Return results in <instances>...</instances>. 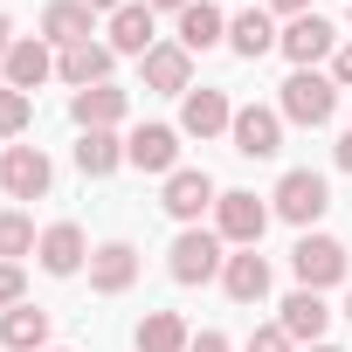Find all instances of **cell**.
<instances>
[{
    "label": "cell",
    "mask_w": 352,
    "mask_h": 352,
    "mask_svg": "<svg viewBox=\"0 0 352 352\" xmlns=\"http://www.w3.org/2000/svg\"><path fill=\"white\" fill-rule=\"evenodd\" d=\"M263 228H270V208H263L256 194H221V201H214V235H221V242L256 249Z\"/></svg>",
    "instance_id": "cell-5"
},
{
    "label": "cell",
    "mask_w": 352,
    "mask_h": 352,
    "mask_svg": "<svg viewBox=\"0 0 352 352\" xmlns=\"http://www.w3.org/2000/svg\"><path fill=\"white\" fill-rule=\"evenodd\" d=\"M221 283H228L235 304H263V297H270V263H263L256 249H242V256L221 263Z\"/></svg>",
    "instance_id": "cell-20"
},
{
    "label": "cell",
    "mask_w": 352,
    "mask_h": 352,
    "mask_svg": "<svg viewBox=\"0 0 352 352\" xmlns=\"http://www.w3.org/2000/svg\"><path fill=\"white\" fill-rule=\"evenodd\" d=\"M35 256H42V270H49V276H76L90 249H83V228H76V221H56V228H42Z\"/></svg>",
    "instance_id": "cell-15"
},
{
    "label": "cell",
    "mask_w": 352,
    "mask_h": 352,
    "mask_svg": "<svg viewBox=\"0 0 352 352\" xmlns=\"http://www.w3.org/2000/svg\"><path fill=\"white\" fill-rule=\"evenodd\" d=\"M90 35H97V8H83V0H56L42 14V42H56V49H76Z\"/></svg>",
    "instance_id": "cell-17"
},
{
    "label": "cell",
    "mask_w": 352,
    "mask_h": 352,
    "mask_svg": "<svg viewBox=\"0 0 352 352\" xmlns=\"http://www.w3.org/2000/svg\"><path fill=\"white\" fill-rule=\"evenodd\" d=\"M221 263H228V256H221V235H208V228H187L180 242L166 249V270H173V283H208Z\"/></svg>",
    "instance_id": "cell-4"
},
{
    "label": "cell",
    "mask_w": 352,
    "mask_h": 352,
    "mask_svg": "<svg viewBox=\"0 0 352 352\" xmlns=\"http://www.w3.org/2000/svg\"><path fill=\"white\" fill-rule=\"evenodd\" d=\"M235 124V104L221 97V90H187V104H180V131L187 138H214V131H228Z\"/></svg>",
    "instance_id": "cell-14"
},
{
    "label": "cell",
    "mask_w": 352,
    "mask_h": 352,
    "mask_svg": "<svg viewBox=\"0 0 352 352\" xmlns=\"http://www.w3.org/2000/svg\"><path fill=\"white\" fill-rule=\"evenodd\" d=\"M145 90H159V97H187V90H194V56H187L180 42H159V49L145 56Z\"/></svg>",
    "instance_id": "cell-10"
},
{
    "label": "cell",
    "mask_w": 352,
    "mask_h": 352,
    "mask_svg": "<svg viewBox=\"0 0 352 352\" xmlns=\"http://www.w3.org/2000/svg\"><path fill=\"white\" fill-rule=\"evenodd\" d=\"M187 352H228V338H221V331H201V338H194Z\"/></svg>",
    "instance_id": "cell-32"
},
{
    "label": "cell",
    "mask_w": 352,
    "mask_h": 352,
    "mask_svg": "<svg viewBox=\"0 0 352 352\" xmlns=\"http://www.w3.org/2000/svg\"><path fill=\"white\" fill-rule=\"evenodd\" d=\"M276 42H283V35H276V21H270L263 8H249V14H235V21H228V49H235V56H249V63H256V56H270Z\"/></svg>",
    "instance_id": "cell-21"
},
{
    "label": "cell",
    "mask_w": 352,
    "mask_h": 352,
    "mask_svg": "<svg viewBox=\"0 0 352 352\" xmlns=\"http://www.w3.org/2000/svg\"><path fill=\"white\" fill-rule=\"evenodd\" d=\"M131 283H138V249H131V242H104V249H90V290L118 297V290H131Z\"/></svg>",
    "instance_id": "cell-13"
},
{
    "label": "cell",
    "mask_w": 352,
    "mask_h": 352,
    "mask_svg": "<svg viewBox=\"0 0 352 352\" xmlns=\"http://www.w3.org/2000/svg\"><path fill=\"white\" fill-rule=\"evenodd\" d=\"M345 318H352V297H345Z\"/></svg>",
    "instance_id": "cell-39"
},
{
    "label": "cell",
    "mask_w": 352,
    "mask_h": 352,
    "mask_svg": "<svg viewBox=\"0 0 352 352\" xmlns=\"http://www.w3.org/2000/svg\"><path fill=\"white\" fill-rule=\"evenodd\" d=\"M124 159L138 173H173V159H180V131H173V124H138L124 138Z\"/></svg>",
    "instance_id": "cell-11"
},
{
    "label": "cell",
    "mask_w": 352,
    "mask_h": 352,
    "mask_svg": "<svg viewBox=\"0 0 352 352\" xmlns=\"http://www.w3.org/2000/svg\"><path fill=\"white\" fill-rule=\"evenodd\" d=\"M83 8H104V14H118V8H131V0H83Z\"/></svg>",
    "instance_id": "cell-37"
},
{
    "label": "cell",
    "mask_w": 352,
    "mask_h": 352,
    "mask_svg": "<svg viewBox=\"0 0 352 352\" xmlns=\"http://www.w3.org/2000/svg\"><path fill=\"white\" fill-rule=\"evenodd\" d=\"M187 345H194V331H187L180 311H152L138 324V352H187Z\"/></svg>",
    "instance_id": "cell-24"
},
{
    "label": "cell",
    "mask_w": 352,
    "mask_h": 352,
    "mask_svg": "<svg viewBox=\"0 0 352 352\" xmlns=\"http://www.w3.org/2000/svg\"><path fill=\"white\" fill-rule=\"evenodd\" d=\"M49 352H69V345H49Z\"/></svg>",
    "instance_id": "cell-40"
},
{
    "label": "cell",
    "mask_w": 352,
    "mask_h": 352,
    "mask_svg": "<svg viewBox=\"0 0 352 352\" xmlns=\"http://www.w3.org/2000/svg\"><path fill=\"white\" fill-rule=\"evenodd\" d=\"M276 111H283L290 124H331V111H338V83L318 76V69H297V76L283 83Z\"/></svg>",
    "instance_id": "cell-1"
},
{
    "label": "cell",
    "mask_w": 352,
    "mask_h": 352,
    "mask_svg": "<svg viewBox=\"0 0 352 352\" xmlns=\"http://www.w3.org/2000/svg\"><path fill=\"white\" fill-rule=\"evenodd\" d=\"M270 8H276V14H290V21H297V14H311V0H270Z\"/></svg>",
    "instance_id": "cell-34"
},
{
    "label": "cell",
    "mask_w": 352,
    "mask_h": 352,
    "mask_svg": "<svg viewBox=\"0 0 352 352\" xmlns=\"http://www.w3.org/2000/svg\"><path fill=\"white\" fill-rule=\"evenodd\" d=\"M118 159H124V145H118L111 131H83V138H76V166L90 173V180H104V173H118Z\"/></svg>",
    "instance_id": "cell-26"
},
{
    "label": "cell",
    "mask_w": 352,
    "mask_h": 352,
    "mask_svg": "<svg viewBox=\"0 0 352 352\" xmlns=\"http://www.w3.org/2000/svg\"><path fill=\"white\" fill-rule=\"evenodd\" d=\"M311 352H338V345H311Z\"/></svg>",
    "instance_id": "cell-38"
},
{
    "label": "cell",
    "mask_w": 352,
    "mask_h": 352,
    "mask_svg": "<svg viewBox=\"0 0 352 352\" xmlns=\"http://www.w3.org/2000/svg\"><path fill=\"white\" fill-rule=\"evenodd\" d=\"M221 35H228V21H221V8H208V0H194V8L180 14V49H187V56L214 49Z\"/></svg>",
    "instance_id": "cell-25"
},
{
    "label": "cell",
    "mask_w": 352,
    "mask_h": 352,
    "mask_svg": "<svg viewBox=\"0 0 352 352\" xmlns=\"http://www.w3.org/2000/svg\"><path fill=\"white\" fill-rule=\"evenodd\" d=\"M331 83H352V42H345V49L331 56Z\"/></svg>",
    "instance_id": "cell-31"
},
{
    "label": "cell",
    "mask_w": 352,
    "mask_h": 352,
    "mask_svg": "<svg viewBox=\"0 0 352 352\" xmlns=\"http://www.w3.org/2000/svg\"><path fill=\"white\" fill-rule=\"evenodd\" d=\"M111 49H118V56H138V63L159 49V42H152V8H145V0H131V8L111 14Z\"/></svg>",
    "instance_id": "cell-19"
},
{
    "label": "cell",
    "mask_w": 352,
    "mask_h": 352,
    "mask_svg": "<svg viewBox=\"0 0 352 352\" xmlns=\"http://www.w3.org/2000/svg\"><path fill=\"white\" fill-rule=\"evenodd\" d=\"M276 324H283L290 338H304V345H324V324H331V311H324V297H318V290H290Z\"/></svg>",
    "instance_id": "cell-18"
},
{
    "label": "cell",
    "mask_w": 352,
    "mask_h": 352,
    "mask_svg": "<svg viewBox=\"0 0 352 352\" xmlns=\"http://www.w3.org/2000/svg\"><path fill=\"white\" fill-rule=\"evenodd\" d=\"M0 345H8V352H49V311L42 304L0 311Z\"/></svg>",
    "instance_id": "cell-16"
},
{
    "label": "cell",
    "mask_w": 352,
    "mask_h": 352,
    "mask_svg": "<svg viewBox=\"0 0 352 352\" xmlns=\"http://www.w3.org/2000/svg\"><path fill=\"white\" fill-rule=\"evenodd\" d=\"M145 8H173V14H187V8H194V0H145Z\"/></svg>",
    "instance_id": "cell-36"
},
{
    "label": "cell",
    "mask_w": 352,
    "mask_h": 352,
    "mask_svg": "<svg viewBox=\"0 0 352 352\" xmlns=\"http://www.w3.org/2000/svg\"><path fill=\"white\" fill-rule=\"evenodd\" d=\"M28 249H35V221L21 208H8V214H0V263H21Z\"/></svg>",
    "instance_id": "cell-27"
},
{
    "label": "cell",
    "mask_w": 352,
    "mask_h": 352,
    "mask_svg": "<svg viewBox=\"0 0 352 352\" xmlns=\"http://www.w3.org/2000/svg\"><path fill=\"white\" fill-rule=\"evenodd\" d=\"M276 49H283L297 69H311V63H324V56L338 49V35H331V21H324V14H297V21L283 28V42H276Z\"/></svg>",
    "instance_id": "cell-9"
},
{
    "label": "cell",
    "mask_w": 352,
    "mask_h": 352,
    "mask_svg": "<svg viewBox=\"0 0 352 352\" xmlns=\"http://www.w3.org/2000/svg\"><path fill=\"white\" fill-rule=\"evenodd\" d=\"M8 56H14V21L0 14V69H8Z\"/></svg>",
    "instance_id": "cell-33"
},
{
    "label": "cell",
    "mask_w": 352,
    "mask_h": 352,
    "mask_svg": "<svg viewBox=\"0 0 352 352\" xmlns=\"http://www.w3.org/2000/svg\"><path fill=\"white\" fill-rule=\"evenodd\" d=\"M276 214L283 221H297V228H311L324 208H331V187H324V173H311V166H297V173H283V180H276Z\"/></svg>",
    "instance_id": "cell-2"
},
{
    "label": "cell",
    "mask_w": 352,
    "mask_h": 352,
    "mask_svg": "<svg viewBox=\"0 0 352 352\" xmlns=\"http://www.w3.org/2000/svg\"><path fill=\"white\" fill-rule=\"evenodd\" d=\"M228 138H235L242 159H276V152H283V111H270V104H242L235 124H228Z\"/></svg>",
    "instance_id": "cell-3"
},
{
    "label": "cell",
    "mask_w": 352,
    "mask_h": 352,
    "mask_svg": "<svg viewBox=\"0 0 352 352\" xmlns=\"http://www.w3.org/2000/svg\"><path fill=\"white\" fill-rule=\"evenodd\" d=\"M21 290H28V283H21V263H0V304L14 311V304H21Z\"/></svg>",
    "instance_id": "cell-30"
},
{
    "label": "cell",
    "mask_w": 352,
    "mask_h": 352,
    "mask_svg": "<svg viewBox=\"0 0 352 352\" xmlns=\"http://www.w3.org/2000/svg\"><path fill=\"white\" fill-rule=\"evenodd\" d=\"M28 118H35V97L28 90H0V138L28 131Z\"/></svg>",
    "instance_id": "cell-28"
},
{
    "label": "cell",
    "mask_w": 352,
    "mask_h": 352,
    "mask_svg": "<svg viewBox=\"0 0 352 352\" xmlns=\"http://www.w3.org/2000/svg\"><path fill=\"white\" fill-rule=\"evenodd\" d=\"M290 345H297V338H290L283 324H256V331H249V352H290Z\"/></svg>",
    "instance_id": "cell-29"
},
{
    "label": "cell",
    "mask_w": 352,
    "mask_h": 352,
    "mask_svg": "<svg viewBox=\"0 0 352 352\" xmlns=\"http://www.w3.org/2000/svg\"><path fill=\"white\" fill-rule=\"evenodd\" d=\"M111 56H118L111 42H76V49L56 56V76H63L69 90H97V83L111 76Z\"/></svg>",
    "instance_id": "cell-12"
},
{
    "label": "cell",
    "mask_w": 352,
    "mask_h": 352,
    "mask_svg": "<svg viewBox=\"0 0 352 352\" xmlns=\"http://www.w3.org/2000/svg\"><path fill=\"white\" fill-rule=\"evenodd\" d=\"M0 187H8L14 201H42L49 194V152L42 145H14L8 159H0Z\"/></svg>",
    "instance_id": "cell-8"
},
{
    "label": "cell",
    "mask_w": 352,
    "mask_h": 352,
    "mask_svg": "<svg viewBox=\"0 0 352 352\" xmlns=\"http://www.w3.org/2000/svg\"><path fill=\"white\" fill-rule=\"evenodd\" d=\"M221 194H214V180L208 173H194V166H180V173H166V194H159V208L173 214V221H201V208H214Z\"/></svg>",
    "instance_id": "cell-7"
},
{
    "label": "cell",
    "mask_w": 352,
    "mask_h": 352,
    "mask_svg": "<svg viewBox=\"0 0 352 352\" xmlns=\"http://www.w3.org/2000/svg\"><path fill=\"white\" fill-rule=\"evenodd\" d=\"M69 118H76L83 131H111V124L124 118V90H111V83H97V90H76Z\"/></svg>",
    "instance_id": "cell-22"
},
{
    "label": "cell",
    "mask_w": 352,
    "mask_h": 352,
    "mask_svg": "<svg viewBox=\"0 0 352 352\" xmlns=\"http://www.w3.org/2000/svg\"><path fill=\"white\" fill-rule=\"evenodd\" d=\"M290 270H297L304 290H324V283L345 276V242H331V235H304V242L290 249Z\"/></svg>",
    "instance_id": "cell-6"
},
{
    "label": "cell",
    "mask_w": 352,
    "mask_h": 352,
    "mask_svg": "<svg viewBox=\"0 0 352 352\" xmlns=\"http://www.w3.org/2000/svg\"><path fill=\"white\" fill-rule=\"evenodd\" d=\"M49 69H56L49 42H14V56H8V90H28V97H35V83H49Z\"/></svg>",
    "instance_id": "cell-23"
},
{
    "label": "cell",
    "mask_w": 352,
    "mask_h": 352,
    "mask_svg": "<svg viewBox=\"0 0 352 352\" xmlns=\"http://www.w3.org/2000/svg\"><path fill=\"white\" fill-rule=\"evenodd\" d=\"M338 166H345V173H352V131H345V138H338Z\"/></svg>",
    "instance_id": "cell-35"
}]
</instances>
